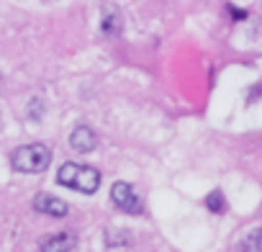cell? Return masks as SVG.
Listing matches in <instances>:
<instances>
[{"mask_svg":"<svg viewBox=\"0 0 262 252\" xmlns=\"http://www.w3.org/2000/svg\"><path fill=\"white\" fill-rule=\"evenodd\" d=\"M0 80H3V72H0Z\"/></svg>","mask_w":262,"mask_h":252,"instance_id":"cell-12","label":"cell"},{"mask_svg":"<svg viewBox=\"0 0 262 252\" xmlns=\"http://www.w3.org/2000/svg\"><path fill=\"white\" fill-rule=\"evenodd\" d=\"M242 252H262V226H257L242 239Z\"/></svg>","mask_w":262,"mask_h":252,"instance_id":"cell-8","label":"cell"},{"mask_svg":"<svg viewBox=\"0 0 262 252\" xmlns=\"http://www.w3.org/2000/svg\"><path fill=\"white\" fill-rule=\"evenodd\" d=\"M57 180L72 191H80V193H95L98 185H100V173L95 167H88V165H77V162H64L57 173Z\"/></svg>","mask_w":262,"mask_h":252,"instance_id":"cell-1","label":"cell"},{"mask_svg":"<svg viewBox=\"0 0 262 252\" xmlns=\"http://www.w3.org/2000/svg\"><path fill=\"white\" fill-rule=\"evenodd\" d=\"M100 31L108 39H116L123 31V16L118 13V8H113V6L103 8V13H100Z\"/></svg>","mask_w":262,"mask_h":252,"instance_id":"cell-6","label":"cell"},{"mask_svg":"<svg viewBox=\"0 0 262 252\" xmlns=\"http://www.w3.org/2000/svg\"><path fill=\"white\" fill-rule=\"evenodd\" d=\"M41 116H44V100L41 98H31L29 100V118L31 121H41Z\"/></svg>","mask_w":262,"mask_h":252,"instance_id":"cell-9","label":"cell"},{"mask_svg":"<svg viewBox=\"0 0 262 252\" xmlns=\"http://www.w3.org/2000/svg\"><path fill=\"white\" fill-rule=\"evenodd\" d=\"M75 234H54L41 242V252H70L75 247Z\"/></svg>","mask_w":262,"mask_h":252,"instance_id":"cell-7","label":"cell"},{"mask_svg":"<svg viewBox=\"0 0 262 252\" xmlns=\"http://www.w3.org/2000/svg\"><path fill=\"white\" fill-rule=\"evenodd\" d=\"M111 201H113L118 208H123L126 214H142V208H144V203H142L137 188L131 185V183H123V180H118V183L111 188Z\"/></svg>","mask_w":262,"mask_h":252,"instance_id":"cell-3","label":"cell"},{"mask_svg":"<svg viewBox=\"0 0 262 252\" xmlns=\"http://www.w3.org/2000/svg\"><path fill=\"white\" fill-rule=\"evenodd\" d=\"M206 206H208L211 211L221 214V211H224V198H221V193H219V191H213L211 196H206Z\"/></svg>","mask_w":262,"mask_h":252,"instance_id":"cell-11","label":"cell"},{"mask_svg":"<svg viewBox=\"0 0 262 252\" xmlns=\"http://www.w3.org/2000/svg\"><path fill=\"white\" fill-rule=\"evenodd\" d=\"M52 162V152L47 144H26L11 155V165L18 173H44Z\"/></svg>","mask_w":262,"mask_h":252,"instance_id":"cell-2","label":"cell"},{"mask_svg":"<svg viewBox=\"0 0 262 252\" xmlns=\"http://www.w3.org/2000/svg\"><path fill=\"white\" fill-rule=\"evenodd\" d=\"M105 242H108V247H121L123 242H131V237L126 234V232H105Z\"/></svg>","mask_w":262,"mask_h":252,"instance_id":"cell-10","label":"cell"},{"mask_svg":"<svg viewBox=\"0 0 262 252\" xmlns=\"http://www.w3.org/2000/svg\"><path fill=\"white\" fill-rule=\"evenodd\" d=\"M70 144H72L75 152H80V155H90V152L98 147V137H95V132L90 129V126L80 123V126H75L72 134H70Z\"/></svg>","mask_w":262,"mask_h":252,"instance_id":"cell-4","label":"cell"},{"mask_svg":"<svg viewBox=\"0 0 262 252\" xmlns=\"http://www.w3.org/2000/svg\"><path fill=\"white\" fill-rule=\"evenodd\" d=\"M34 208L36 211H41V214H49V216H67V203L62 201V198H57V196H52V193H36L34 196Z\"/></svg>","mask_w":262,"mask_h":252,"instance_id":"cell-5","label":"cell"}]
</instances>
